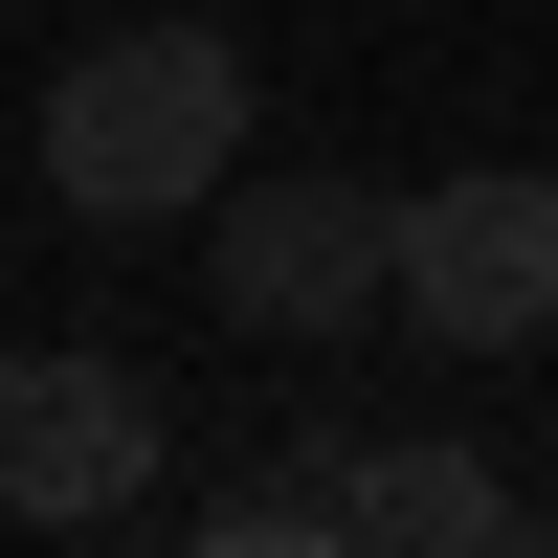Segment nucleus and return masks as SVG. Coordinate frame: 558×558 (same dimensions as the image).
Listing matches in <instances>:
<instances>
[{
    "label": "nucleus",
    "mask_w": 558,
    "mask_h": 558,
    "mask_svg": "<svg viewBox=\"0 0 558 558\" xmlns=\"http://www.w3.org/2000/svg\"><path fill=\"white\" fill-rule=\"evenodd\" d=\"M246 179V45L223 23H112L45 89V202L68 223H202Z\"/></svg>",
    "instance_id": "obj_1"
},
{
    "label": "nucleus",
    "mask_w": 558,
    "mask_h": 558,
    "mask_svg": "<svg viewBox=\"0 0 558 558\" xmlns=\"http://www.w3.org/2000/svg\"><path fill=\"white\" fill-rule=\"evenodd\" d=\"M202 291H223V336H357V313H402V202L380 179H223Z\"/></svg>",
    "instance_id": "obj_2"
},
{
    "label": "nucleus",
    "mask_w": 558,
    "mask_h": 558,
    "mask_svg": "<svg viewBox=\"0 0 558 558\" xmlns=\"http://www.w3.org/2000/svg\"><path fill=\"white\" fill-rule=\"evenodd\" d=\"M402 313H425V357H536L558 336V179L536 157L425 179L402 202Z\"/></svg>",
    "instance_id": "obj_3"
},
{
    "label": "nucleus",
    "mask_w": 558,
    "mask_h": 558,
    "mask_svg": "<svg viewBox=\"0 0 558 558\" xmlns=\"http://www.w3.org/2000/svg\"><path fill=\"white\" fill-rule=\"evenodd\" d=\"M0 514L23 536L157 514V380L134 357H0Z\"/></svg>",
    "instance_id": "obj_4"
},
{
    "label": "nucleus",
    "mask_w": 558,
    "mask_h": 558,
    "mask_svg": "<svg viewBox=\"0 0 558 558\" xmlns=\"http://www.w3.org/2000/svg\"><path fill=\"white\" fill-rule=\"evenodd\" d=\"M336 470H357V536H380V558H492V536H536V492L514 470H492V447H336Z\"/></svg>",
    "instance_id": "obj_5"
},
{
    "label": "nucleus",
    "mask_w": 558,
    "mask_h": 558,
    "mask_svg": "<svg viewBox=\"0 0 558 558\" xmlns=\"http://www.w3.org/2000/svg\"><path fill=\"white\" fill-rule=\"evenodd\" d=\"M357 536V470L336 447H291V470H223L202 492V558H336Z\"/></svg>",
    "instance_id": "obj_6"
}]
</instances>
